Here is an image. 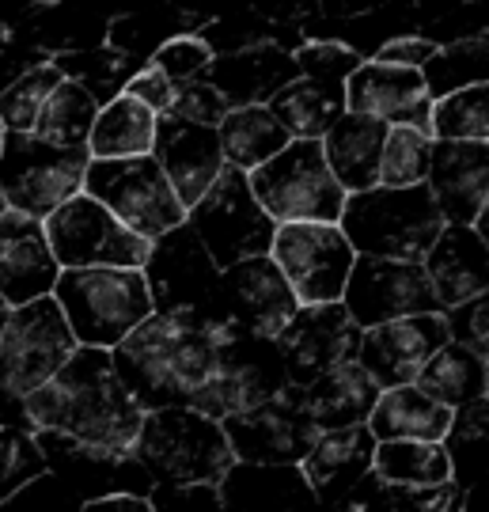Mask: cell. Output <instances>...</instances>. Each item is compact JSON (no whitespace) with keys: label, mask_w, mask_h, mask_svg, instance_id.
I'll list each match as a JSON object with an SVG mask.
<instances>
[{"label":"cell","mask_w":489,"mask_h":512,"mask_svg":"<svg viewBox=\"0 0 489 512\" xmlns=\"http://www.w3.org/2000/svg\"><path fill=\"white\" fill-rule=\"evenodd\" d=\"M27 414L35 429H61L91 444L133 448L148 410L122 384L110 349L80 346L50 384L27 395Z\"/></svg>","instance_id":"1"},{"label":"cell","mask_w":489,"mask_h":512,"mask_svg":"<svg viewBox=\"0 0 489 512\" xmlns=\"http://www.w3.org/2000/svg\"><path fill=\"white\" fill-rule=\"evenodd\" d=\"M213 327L217 323H182L152 311L141 327L126 334V342L110 349L129 395L145 410L198 406L217 361Z\"/></svg>","instance_id":"2"},{"label":"cell","mask_w":489,"mask_h":512,"mask_svg":"<svg viewBox=\"0 0 489 512\" xmlns=\"http://www.w3.org/2000/svg\"><path fill=\"white\" fill-rule=\"evenodd\" d=\"M444 224L448 220L440 213L429 183L402 186V190L376 186L364 194H349L338 220V228L357 255L402 258V262H425Z\"/></svg>","instance_id":"3"},{"label":"cell","mask_w":489,"mask_h":512,"mask_svg":"<svg viewBox=\"0 0 489 512\" xmlns=\"http://www.w3.org/2000/svg\"><path fill=\"white\" fill-rule=\"evenodd\" d=\"M54 296L65 308L76 342L99 349L126 342V334H133L156 311L145 270H122V266L61 270Z\"/></svg>","instance_id":"4"},{"label":"cell","mask_w":489,"mask_h":512,"mask_svg":"<svg viewBox=\"0 0 489 512\" xmlns=\"http://www.w3.org/2000/svg\"><path fill=\"white\" fill-rule=\"evenodd\" d=\"M133 456L156 482H220L236 463L220 418H209L194 406L148 410L133 440Z\"/></svg>","instance_id":"5"},{"label":"cell","mask_w":489,"mask_h":512,"mask_svg":"<svg viewBox=\"0 0 489 512\" xmlns=\"http://www.w3.org/2000/svg\"><path fill=\"white\" fill-rule=\"evenodd\" d=\"M258 205L277 224H338L349 194L326 164L323 141H292L247 175Z\"/></svg>","instance_id":"6"},{"label":"cell","mask_w":489,"mask_h":512,"mask_svg":"<svg viewBox=\"0 0 489 512\" xmlns=\"http://www.w3.org/2000/svg\"><path fill=\"white\" fill-rule=\"evenodd\" d=\"M213 342H217L213 376H209V384H205L198 406H194V410H205L209 418L224 421L236 410L266 403L281 387L292 384L277 338L254 334L239 323H217Z\"/></svg>","instance_id":"7"},{"label":"cell","mask_w":489,"mask_h":512,"mask_svg":"<svg viewBox=\"0 0 489 512\" xmlns=\"http://www.w3.org/2000/svg\"><path fill=\"white\" fill-rule=\"evenodd\" d=\"M91 152L88 148H54L35 133H8L0 156V190L16 213L46 220L54 209L84 194Z\"/></svg>","instance_id":"8"},{"label":"cell","mask_w":489,"mask_h":512,"mask_svg":"<svg viewBox=\"0 0 489 512\" xmlns=\"http://www.w3.org/2000/svg\"><path fill=\"white\" fill-rule=\"evenodd\" d=\"M152 308L182 323H217L220 266L190 224H179L152 239L145 262Z\"/></svg>","instance_id":"9"},{"label":"cell","mask_w":489,"mask_h":512,"mask_svg":"<svg viewBox=\"0 0 489 512\" xmlns=\"http://www.w3.org/2000/svg\"><path fill=\"white\" fill-rule=\"evenodd\" d=\"M186 224L198 232L220 270L236 266L243 258L270 255L273 236H277V220L258 205L247 171L239 167L220 171L217 183L205 190V198L186 213Z\"/></svg>","instance_id":"10"},{"label":"cell","mask_w":489,"mask_h":512,"mask_svg":"<svg viewBox=\"0 0 489 512\" xmlns=\"http://www.w3.org/2000/svg\"><path fill=\"white\" fill-rule=\"evenodd\" d=\"M76 349L80 342L54 293L19 304L0 334V384L27 399L31 391L54 380Z\"/></svg>","instance_id":"11"},{"label":"cell","mask_w":489,"mask_h":512,"mask_svg":"<svg viewBox=\"0 0 489 512\" xmlns=\"http://www.w3.org/2000/svg\"><path fill=\"white\" fill-rule=\"evenodd\" d=\"M84 194L103 202L126 228H133L145 239H160L163 232L186 224V209H182L175 186L167 183L163 167L156 164V156L91 160Z\"/></svg>","instance_id":"12"},{"label":"cell","mask_w":489,"mask_h":512,"mask_svg":"<svg viewBox=\"0 0 489 512\" xmlns=\"http://www.w3.org/2000/svg\"><path fill=\"white\" fill-rule=\"evenodd\" d=\"M46 236L54 247L61 270H84V266H122V270H145L152 255V239L137 236L91 194H76L46 217Z\"/></svg>","instance_id":"13"},{"label":"cell","mask_w":489,"mask_h":512,"mask_svg":"<svg viewBox=\"0 0 489 512\" xmlns=\"http://www.w3.org/2000/svg\"><path fill=\"white\" fill-rule=\"evenodd\" d=\"M270 258L300 304H330L342 300L357 251L338 224H277Z\"/></svg>","instance_id":"14"},{"label":"cell","mask_w":489,"mask_h":512,"mask_svg":"<svg viewBox=\"0 0 489 512\" xmlns=\"http://www.w3.org/2000/svg\"><path fill=\"white\" fill-rule=\"evenodd\" d=\"M220 425L243 463H304L311 444L323 433L311 421L300 384L281 387L266 403L228 414Z\"/></svg>","instance_id":"15"},{"label":"cell","mask_w":489,"mask_h":512,"mask_svg":"<svg viewBox=\"0 0 489 512\" xmlns=\"http://www.w3.org/2000/svg\"><path fill=\"white\" fill-rule=\"evenodd\" d=\"M38 444L46 467L54 471L80 501H95L107 494H152L156 478L133 456V448H110L91 440L69 437L61 429H38Z\"/></svg>","instance_id":"16"},{"label":"cell","mask_w":489,"mask_h":512,"mask_svg":"<svg viewBox=\"0 0 489 512\" xmlns=\"http://www.w3.org/2000/svg\"><path fill=\"white\" fill-rule=\"evenodd\" d=\"M342 304L364 330L402 319V315H421V311H444L436 300L433 277L425 262H402V258H372L357 255L353 274L345 281Z\"/></svg>","instance_id":"17"},{"label":"cell","mask_w":489,"mask_h":512,"mask_svg":"<svg viewBox=\"0 0 489 512\" xmlns=\"http://www.w3.org/2000/svg\"><path fill=\"white\" fill-rule=\"evenodd\" d=\"M296 311L300 296L292 293L289 277L281 274V266L270 255L243 258L220 270L217 323H239L254 334L281 338Z\"/></svg>","instance_id":"18"},{"label":"cell","mask_w":489,"mask_h":512,"mask_svg":"<svg viewBox=\"0 0 489 512\" xmlns=\"http://www.w3.org/2000/svg\"><path fill=\"white\" fill-rule=\"evenodd\" d=\"M361 338L364 327L349 315V308L342 300H330V304H300V311L292 315V323L277 342H281L285 365H289V380L308 387L330 368L357 361Z\"/></svg>","instance_id":"19"},{"label":"cell","mask_w":489,"mask_h":512,"mask_svg":"<svg viewBox=\"0 0 489 512\" xmlns=\"http://www.w3.org/2000/svg\"><path fill=\"white\" fill-rule=\"evenodd\" d=\"M448 342H452L448 315L421 311V315H402V319L364 330L357 361L368 368V376L380 387H402L414 384L425 361Z\"/></svg>","instance_id":"20"},{"label":"cell","mask_w":489,"mask_h":512,"mask_svg":"<svg viewBox=\"0 0 489 512\" xmlns=\"http://www.w3.org/2000/svg\"><path fill=\"white\" fill-rule=\"evenodd\" d=\"M345 107L353 114L380 118L387 126H410L433 137V95L425 88L421 69H399L364 61L345 84Z\"/></svg>","instance_id":"21"},{"label":"cell","mask_w":489,"mask_h":512,"mask_svg":"<svg viewBox=\"0 0 489 512\" xmlns=\"http://www.w3.org/2000/svg\"><path fill=\"white\" fill-rule=\"evenodd\" d=\"M61 277V262L54 258L46 220L8 209L0 217V293L19 308L38 296H50Z\"/></svg>","instance_id":"22"},{"label":"cell","mask_w":489,"mask_h":512,"mask_svg":"<svg viewBox=\"0 0 489 512\" xmlns=\"http://www.w3.org/2000/svg\"><path fill=\"white\" fill-rule=\"evenodd\" d=\"M156 164L163 167L167 183L175 186L182 209L190 213L205 198V190L217 183L224 171V152H220V133L209 126L182 122L175 114H163L156 122Z\"/></svg>","instance_id":"23"},{"label":"cell","mask_w":489,"mask_h":512,"mask_svg":"<svg viewBox=\"0 0 489 512\" xmlns=\"http://www.w3.org/2000/svg\"><path fill=\"white\" fill-rule=\"evenodd\" d=\"M429 190L448 224H467L482 213L489 194V145L478 141H433Z\"/></svg>","instance_id":"24"},{"label":"cell","mask_w":489,"mask_h":512,"mask_svg":"<svg viewBox=\"0 0 489 512\" xmlns=\"http://www.w3.org/2000/svg\"><path fill=\"white\" fill-rule=\"evenodd\" d=\"M224 512H300L319 505L300 463H243L220 478Z\"/></svg>","instance_id":"25"},{"label":"cell","mask_w":489,"mask_h":512,"mask_svg":"<svg viewBox=\"0 0 489 512\" xmlns=\"http://www.w3.org/2000/svg\"><path fill=\"white\" fill-rule=\"evenodd\" d=\"M201 80L209 88H217L232 103V110L266 107L281 88L300 80V65L281 46H251V50H239V54L213 57V65L205 69Z\"/></svg>","instance_id":"26"},{"label":"cell","mask_w":489,"mask_h":512,"mask_svg":"<svg viewBox=\"0 0 489 512\" xmlns=\"http://www.w3.org/2000/svg\"><path fill=\"white\" fill-rule=\"evenodd\" d=\"M376 444L380 440L368 429V421L319 433V440L311 444V452L300 463L311 482V490L319 497V505H342V497L372 471Z\"/></svg>","instance_id":"27"},{"label":"cell","mask_w":489,"mask_h":512,"mask_svg":"<svg viewBox=\"0 0 489 512\" xmlns=\"http://www.w3.org/2000/svg\"><path fill=\"white\" fill-rule=\"evenodd\" d=\"M425 270L433 277L436 300L444 304V311L467 304L474 296L489 293V243L467 224H444L425 258Z\"/></svg>","instance_id":"28"},{"label":"cell","mask_w":489,"mask_h":512,"mask_svg":"<svg viewBox=\"0 0 489 512\" xmlns=\"http://www.w3.org/2000/svg\"><path fill=\"white\" fill-rule=\"evenodd\" d=\"M387 133H391V126L380 122V118L345 110L342 118H338V126L323 137L326 164H330V171L342 183L345 194H364V190L380 186Z\"/></svg>","instance_id":"29"},{"label":"cell","mask_w":489,"mask_h":512,"mask_svg":"<svg viewBox=\"0 0 489 512\" xmlns=\"http://www.w3.org/2000/svg\"><path fill=\"white\" fill-rule=\"evenodd\" d=\"M380 391L383 387L368 376L361 361H345L304 387V406H308L311 421L326 433V429L364 425L380 403Z\"/></svg>","instance_id":"30"},{"label":"cell","mask_w":489,"mask_h":512,"mask_svg":"<svg viewBox=\"0 0 489 512\" xmlns=\"http://www.w3.org/2000/svg\"><path fill=\"white\" fill-rule=\"evenodd\" d=\"M452 425V406L436 403L417 384L383 387L380 403L368 414L376 440H444Z\"/></svg>","instance_id":"31"},{"label":"cell","mask_w":489,"mask_h":512,"mask_svg":"<svg viewBox=\"0 0 489 512\" xmlns=\"http://www.w3.org/2000/svg\"><path fill=\"white\" fill-rule=\"evenodd\" d=\"M205 12H182V8H156V12H126V16H110L107 46L118 54L133 57L148 65L152 57L160 54L167 42L175 38L201 35L209 27Z\"/></svg>","instance_id":"32"},{"label":"cell","mask_w":489,"mask_h":512,"mask_svg":"<svg viewBox=\"0 0 489 512\" xmlns=\"http://www.w3.org/2000/svg\"><path fill=\"white\" fill-rule=\"evenodd\" d=\"M266 110L289 129L292 141H323L349 107H345V88H330V84L300 76L273 95Z\"/></svg>","instance_id":"33"},{"label":"cell","mask_w":489,"mask_h":512,"mask_svg":"<svg viewBox=\"0 0 489 512\" xmlns=\"http://www.w3.org/2000/svg\"><path fill=\"white\" fill-rule=\"evenodd\" d=\"M156 122L160 118L145 103H137L129 95H118L95 118V129H91V141H88L91 160L152 156V148H156Z\"/></svg>","instance_id":"34"},{"label":"cell","mask_w":489,"mask_h":512,"mask_svg":"<svg viewBox=\"0 0 489 512\" xmlns=\"http://www.w3.org/2000/svg\"><path fill=\"white\" fill-rule=\"evenodd\" d=\"M220 152L224 164L251 175L254 167L270 164L277 152L292 145L289 129L281 126L266 107H236L220 122Z\"/></svg>","instance_id":"35"},{"label":"cell","mask_w":489,"mask_h":512,"mask_svg":"<svg viewBox=\"0 0 489 512\" xmlns=\"http://www.w3.org/2000/svg\"><path fill=\"white\" fill-rule=\"evenodd\" d=\"M414 384L425 395H433L436 403L455 410V406L486 395V357H478L474 349L459 346V342H448L425 361Z\"/></svg>","instance_id":"36"},{"label":"cell","mask_w":489,"mask_h":512,"mask_svg":"<svg viewBox=\"0 0 489 512\" xmlns=\"http://www.w3.org/2000/svg\"><path fill=\"white\" fill-rule=\"evenodd\" d=\"M372 471L399 486H433L452 478V456L444 440H380Z\"/></svg>","instance_id":"37"},{"label":"cell","mask_w":489,"mask_h":512,"mask_svg":"<svg viewBox=\"0 0 489 512\" xmlns=\"http://www.w3.org/2000/svg\"><path fill=\"white\" fill-rule=\"evenodd\" d=\"M99 110L103 107H99L80 84L61 80L54 88V95L46 99L42 114H38L35 137L54 148H88Z\"/></svg>","instance_id":"38"},{"label":"cell","mask_w":489,"mask_h":512,"mask_svg":"<svg viewBox=\"0 0 489 512\" xmlns=\"http://www.w3.org/2000/svg\"><path fill=\"white\" fill-rule=\"evenodd\" d=\"M54 65L65 80L80 84L99 107H107L118 95H126V84L145 69L141 61L118 54L110 46H95V50H80V54H61L54 57Z\"/></svg>","instance_id":"39"},{"label":"cell","mask_w":489,"mask_h":512,"mask_svg":"<svg viewBox=\"0 0 489 512\" xmlns=\"http://www.w3.org/2000/svg\"><path fill=\"white\" fill-rule=\"evenodd\" d=\"M429 95L444 99L463 88H478L489 84V38H452L444 42L436 57L421 69Z\"/></svg>","instance_id":"40"},{"label":"cell","mask_w":489,"mask_h":512,"mask_svg":"<svg viewBox=\"0 0 489 512\" xmlns=\"http://www.w3.org/2000/svg\"><path fill=\"white\" fill-rule=\"evenodd\" d=\"M444 444L452 456V478L463 475V486L489 475V395L455 406Z\"/></svg>","instance_id":"41"},{"label":"cell","mask_w":489,"mask_h":512,"mask_svg":"<svg viewBox=\"0 0 489 512\" xmlns=\"http://www.w3.org/2000/svg\"><path fill=\"white\" fill-rule=\"evenodd\" d=\"M433 141H478L489 145V84L463 88L433 107Z\"/></svg>","instance_id":"42"},{"label":"cell","mask_w":489,"mask_h":512,"mask_svg":"<svg viewBox=\"0 0 489 512\" xmlns=\"http://www.w3.org/2000/svg\"><path fill=\"white\" fill-rule=\"evenodd\" d=\"M429 156H433V137L410 126H391L387 145H383L380 186L402 190V186L429 183Z\"/></svg>","instance_id":"43"},{"label":"cell","mask_w":489,"mask_h":512,"mask_svg":"<svg viewBox=\"0 0 489 512\" xmlns=\"http://www.w3.org/2000/svg\"><path fill=\"white\" fill-rule=\"evenodd\" d=\"M61 80L65 76L57 73L54 61H46V65L31 69L27 76H19L8 92H0V122H4V129L8 133H35L38 114H42L46 99L54 95Z\"/></svg>","instance_id":"44"},{"label":"cell","mask_w":489,"mask_h":512,"mask_svg":"<svg viewBox=\"0 0 489 512\" xmlns=\"http://www.w3.org/2000/svg\"><path fill=\"white\" fill-rule=\"evenodd\" d=\"M46 471V456L31 425H0V501L12 497L35 475Z\"/></svg>","instance_id":"45"},{"label":"cell","mask_w":489,"mask_h":512,"mask_svg":"<svg viewBox=\"0 0 489 512\" xmlns=\"http://www.w3.org/2000/svg\"><path fill=\"white\" fill-rule=\"evenodd\" d=\"M292 57H296V65H300V76L319 80V84H330V88H345L349 76L364 65L361 50L345 46L338 38H304V46Z\"/></svg>","instance_id":"46"},{"label":"cell","mask_w":489,"mask_h":512,"mask_svg":"<svg viewBox=\"0 0 489 512\" xmlns=\"http://www.w3.org/2000/svg\"><path fill=\"white\" fill-rule=\"evenodd\" d=\"M148 65H152L156 73L167 76L175 88H182V84H198L201 76H205V69L213 65V50H209L198 35L175 38V42H167Z\"/></svg>","instance_id":"47"},{"label":"cell","mask_w":489,"mask_h":512,"mask_svg":"<svg viewBox=\"0 0 489 512\" xmlns=\"http://www.w3.org/2000/svg\"><path fill=\"white\" fill-rule=\"evenodd\" d=\"M80 497L61 482V478L46 467L42 475H35L31 482H23L16 494L0 501V512L8 509H35V512H80Z\"/></svg>","instance_id":"48"},{"label":"cell","mask_w":489,"mask_h":512,"mask_svg":"<svg viewBox=\"0 0 489 512\" xmlns=\"http://www.w3.org/2000/svg\"><path fill=\"white\" fill-rule=\"evenodd\" d=\"M148 501L156 512H224L220 482H156Z\"/></svg>","instance_id":"49"},{"label":"cell","mask_w":489,"mask_h":512,"mask_svg":"<svg viewBox=\"0 0 489 512\" xmlns=\"http://www.w3.org/2000/svg\"><path fill=\"white\" fill-rule=\"evenodd\" d=\"M167 114H175L182 122H194V126H209V129H220V122L232 114V103L217 92V88H209L205 80L198 84H182L175 88V103Z\"/></svg>","instance_id":"50"},{"label":"cell","mask_w":489,"mask_h":512,"mask_svg":"<svg viewBox=\"0 0 489 512\" xmlns=\"http://www.w3.org/2000/svg\"><path fill=\"white\" fill-rule=\"evenodd\" d=\"M444 315H448L452 342L474 349L478 357H489V293L474 296L467 304H455Z\"/></svg>","instance_id":"51"},{"label":"cell","mask_w":489,"mask_h":512,"mask_svg":"<svg viewBox=\"0 0 489 512\" xmlns=\"http://www.w3.org/2000/svg\"><path fill=\"white\" fill-rule=\"evenodd\" d=\"M46 61H50V57L42 54L31 38L19 35V27L12 35H4L0 38V92H8L19 76H27L31 69L46 65Z\"/></svg>","instance_id":"52"},{"label":"cell","mask_w":489,"mask_h":512,"mask_svg":"<svg viewBox=\"0 0 489 512\" xmlns=\"http://www.w3.org/2000/svg\"><path fill=\"white\" fill-rule=\"evenodd\" d=\"M436 50H440V46H436L429 35H399V38L380 42L372 61H380V65H399V69H425L436 57Z\"/></svg>","instance_id":"53"},{"label":"cell","mask_w":489,"mask_h":512,"mask_svg":"<svg viewBox=\"0 0 489 512\" xmlns=\"http://www.w3.org/2000/svg\"><path fill=\"white\" fill-rule=\"evenodd\" d=\"M126 95L129 99H137V103H145L156 118H163V114L171 110V103H175V84H171L163 73H156L152 65H145V69L126 84Z\"/></svg>","instance_id":"54"},{"label":"cell","mask_w":489,"mask_h":512,"mask_svg":"<svg viewBox=\"0 0 489 512\" xmlns=\"http://www.w3.org/2000/svg\"><path fill=\"white\" fill-rule=\"evenodd\" d=\"M80 512H156L152 501L145 494H107L95 497V501H84Z\"/></svg>","instance_id":"55"},{"label":"cell","mask_w":489,"mask_h":512,"mask_svg":"<svg viewBox=\"0 0 489 512\" xmlns=\"http://www.w3.org/2000/svg\"><path fill=\"white\" fill-rule=\"evenodd\" d=\"M0 425H31V414H27V399L16 395L12 387L0 384ZM35 429V425H31Z\"/></svg>","instance_id":"56"},{"label":"cell","mask_w":489,"mask_h":512,"mask_svg":"<svg viewBox=\"0 0 489 512\" xmlns=\"http://www.w3.org/2000/svg\"><path fill=\"white\" fill-rule=\"evenodd\" d=\"M474 232H478V236H482L489 243V194H486V205H482L478 220H474Z\"/></svg>","instance_id":"57"},{"label":"cell","mask_w":489,"mask_h":512,"mask_svg":"<svg viewBox=\"0 0 489 512\" xmlns=\"http://www.w3.org/2000/svg\"><path fill=\"white\" fill-rule=\"evenodd\" d=\"M8 319H12V304H8L4 293H0V334H4V327H8Z\"/></svg>","instance_id":"58"},{"label":"cell","mask_w":489,"mask_h":512,"mask_svg":"<svg viewBox=\"0 0 489 512\" xmlns=\"http://www.w3.org/2000/svg\"><path fill=\"white\" fill-rule=\"evenodd\" d=\"M4 141H8V129H4V122H0V156H4Z\"/></svg>","instance_id":"59"},{"label":"cell","mask_w":489,"mask_h":512,"mask_svg":"<svg viewBox=\"0 0 489 512\" xmlns=\"http://www.w3.org/2000/svg\"><path fill=\"white\" fill-rule=\"evenodd\" d=\"M4 213H8V202H4V190H0V217H4Z\"/></svg>","instance_id":"60"},{"label":"cell","mask_w":489,"mask_h":512,"mask_svg":"<svg viewBox=\"0 0 489 512\" xmlns=\"http://www.w3.org/2000/svg\"><path fill=\"white\" fill-rule=\"evenodd\" d=\"M486 395H489V357H486Z\"/></svg>","instance_id":"61"}]
</instances>
